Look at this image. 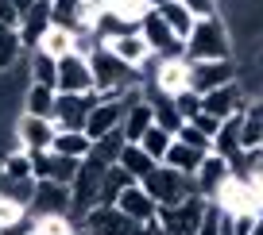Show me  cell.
Instances as JSON below:
<instances>
[{"instance_id":"cell-1","label":"cell","mask_w":263,"mask_h":235,"mask_svg":"<svg viewBox=\"0 0 263 235\" xmlns=\"http://www.w3.org/2000/svg\"><path fill=\"white\" fill-rule=\"evenodd\" d=\"M89 66H93V89H97L101 97H124L128 89L143 85V73L132 70L128 62H120L105 42L89 54Z\"/></svg>"},{"instance_id":"cell-2","label":"cell","mask_w":263,"mask_h":235,"mask_svg":"<svg viewBox=\"0 0 263 235\" xmlns=\"http://www.w3.org/2000/svg\"><path fill=\"white\" fill-rule=\"evenodd\" d=\"M186 58L190 62H205V58H232V39L221 16L197 19L194 31L186 35Z\"/></svg>"},{"instance_id":"cell-3","label":"cell","mask_w":263,"mask_h":235,"mask_svg":"<svg viewBox=\"0 0 263 235\" xmlns=\"http://www.w3.org/2000/svg\"><path fill=\"white\" fill-rule=\"evenodd\" d=\"M209 208H213V204H209L201 193H194V197H186L182 204H166V208H159L155 224H159L163 235H197V227L205 224Z\"/></svg>"},{"instance_id":"cell-4","label":"cell","mask_w":263,"mask_h":235,"mask_svg":"<svg viewBox=\"0 0 263 235\" xmlns=\"http://www.w3.org/2000/svg\"><path fill=\"white\" fill-rule=\"evenodd\" d=\"M140 185L147 189L151 197H155L159 208H166V204H182L186 197H194V193H197L194 174H182V170H174V166H166V162H159L155 170H151L147 178L140 181Z\"/></svg>"},{"instance_id":"cell-5","label":"cell","mask_w":263,"mask_h":235,"mask_svg":"<svg viewBox=\"0 0 263 235\" xmlns=\"http://www.w3.org/2000/svg\"><path fill=\"white\" fill-rule=\"evenodd\" d=\"M112 162H101V158H82L74 181H70V197H74V216L82 220L93 204H101V181H105V170Z\"/></svg>"},{"instance_id":"cell-6","label":"cell","mask_w":263,"mask_h":235,"mask_svg":"<svg viewBox=\"0 0 263 235\" xmlns=\"http://www.w3.org/2000/svg\"><path fill=\"white\" fill-rule=\"evenodd\" d=\"M213 204H217L221 216H248V212H263L259 189H255L248 178H240V174H232V178L221 185V193L213 197Z\"/></svg>"},{"instance_id":"cell-7","label":"cell","mask_w":263,"mask_h":235,"mask_svg":"<svg viewBox=\"0 0 263 235\" xmlns=\"http://www.w3.org/2000/svg\"><path fill=\"white\" fill-rule=\"evenodd\" d=\"M78 224L89 235H143V227H147L140 220H132L128 212H120L116 204H93Z\"/></svg>"},{"instance_id":"cell-8","label":"cell","mask_w":263,"mask_h":235,"mask_svg":"<svg viewBox=\"0 0 263 235\" xmlns=\"http://www.w3.org/2000/svg\"><path fill=\"white\" fill-rule=\"evenodd\" d=\"M31 216H74V197L66 181L35 178V197H31ZM78 220V216H74Z\"/></svg>"},{"instance_id":"cell-9","label":"cell","mask_w":263,"mask_h":235,"mask_svg":"<svg viewBox=\"0 0 263 235\" xmlns=\"http://www.w3.org/2000/svg\"><path fill=\"white\" fill-rule=\"evenodd\" d=\"M101 100V93H58L54 100V127H74V131H85V120H89L93 104Z\"/></svg>"},{"instance_id":"cell-10","label":"cell","mask_w":263,"mask_h":235,"mask_svg":"<svg viewBox=\"0 0 263 235\" xmlns=\"http://www.w3.org/2000/svg\"><path fill=\"white\" fill-rule=\"evenodd\" d=\"M105 47L112 50L120 62H128L132 70H147L151 62H155V50L147 47V39L140 35V27H128V31H120V35H108L105 39Z\"/></svg>"},{"instance_id":"cell-11","label":"cell","mask_w":263,"mask_h":235,"mask_svg":"<svg viewBox=\"0 0 263 235\" xmlns=\"http://www.w3.org/2000/svg\"><path fill=\"white\" fill-rule=\"evenodd\" d=\"M236 81V62L232 58H205V62H190V89L209 93L217 85Z\"/></svg>"},{"instance_id":"cell-12","label":"cell","mask_w":263,"mask_h":235,"mask_svg":"<svg viewBox=\"0 0 263 235\" xmlns=\"http://www.w3.org/2000/svg\"><path fill=\"white\" fill-rule=\"evenodd\" d=\"M54 120L50 116H31V112H24L16 120V143H20V151H27V154H35V151H50V143H54Z\"/></svg>"},{"instance_id":"cell-13","label":"cell","mask_w":263,"mask_h":235,"mask_svg":"<svg viewBox=\"0 0 263 235\" xmlns=\"http://www.w3.org/2000/svg\"><path fill=\"white\" fill-rule=\"evenodd\" d=\"M140 35L147 39V47L155 50L159 58H174V54H186V39H178V35L166 27V19L159 16L155 8L143 16V24H140Z\"/></svg>"},{"instance_id":"cell-14","label":"cell","mask_w":263,"mask_h":235,"mask_svg":"<svg viewBox=\"0 0 263 235\" xmlns=\"http://www.w3.org/2000/svg\"><path fill=\"white\" fill-rule=\"evenodd\" d=\"M58 93H93V66L85 54H66L58 58Z\"/></svg>"},{"instance_id":"cell-15","label":"cell","mask_w":263,"mask_h":235,"mask_svg":"<svg viewBox=\"0 0 263 235\" xmlns=\"http://www.w3.org/2000/svg\"><path fill=\"white\" fill-rule=\"evenodd\" d=\"M124 112H128V100L124 97H101L97 104H93L89 120H85V135L101 139V135H108V131H120Z\"/></svg>"},{"instance_id":"cell-16","label":"cell","mask_w":263,"mask_h":235,"mask_svg":"<svg viewBox=\"0 0 263 235\" xmlns=\"http://www.w3.org/2000/svg\"><path fill=\"white\" fill-rule=\"evenodd\" d=\"M232 178V166H229V158H221V154H213L209 151L205 158H201V166L194 170V185H197V193L205 197L209 204H213V197L221 193V185Z\"/></svg>"},{"instance_id":"cell-17","label":"cell","mask_w":263,"mask_h":235,"mask_svg":"<svg viewBox=\"0 0 263 235\" xmlns=\"http://www.w3.org/2000/svg\"><path fill=\"white\" fill-rule=\"evenodd\" d=\"M244 104H248V97H244V89H240L236 81H229V85H217V89L201 93V112L217 116V120H229V116L244 112Z\"/></svg>"},{"instance_id":"cell-18","label":"cell","mask_w":263,"mask_h":235,"mask_svg":"<svg viewBox=\"0 0 263 235\" xmlns=\"http://www.w3.org/2000/svg\"><path fill=\"white\" fill-rule=\"evenodd\" d=\"M78 158H66V154H58V151H35L31 154V170H35V178H50V181H74V174H78Z\"/></svg>"},{"instance_id":"cell-19","label":"cell","mask_w":263,"mask_h":235,"mask_svg":"<svg viewBox=\"0 0 263 235\" xmlns=\"http://www.w3.org/2000/svg\"><path fill=\"white\" fill-rule=\"evenodd\" d=\"M116 208L120 212H128L132 220H140V224H155V212H159V204H155V197L147 193V189L140 185V181H132L128 189H124L120 197H116Z\"/></svg>"},{"instance_id":"cell-20","label":"cell","mask_w":263,"mask_h":235,"mask_svg":"<svg viewBox=\"0 0 263 235\" xmlns=\"http://www.w3.org/2000/svg\"><path fill=\"white\" fill-rule=\"evenodd\" d=\"M50 24H54V16H50V0H31V4L20 12V39H24V47L31 50Z\"/></svg>"},{"instance_id":"cell-21","label":"cell","mask_w":263,"mask_h":235,"mask_svg":"<svg viewBox=\"0 0 263 235\" xmlns=\"http://www.w3.org/2000/svg\"><path fill=\"white\" fill-rule=\"evenodd\" d=\"M50 151H58V154H66V158H89V151H93V139L85 135V131H74V127H58L54 131V143H50Z\"/></svg>"},{"instance_id":"cell-22","label":"cell","mask_w":263,"mask_h":235,"mask_svg":"<svg viewBox=\"0 0 263 235\" xmlns=\"http://www.w3.org/2000/svg\"><path fill=\"white\" fill-rule=\"evenodd\" d=\"M31 50H43V54L50 58H66V54H74V31L62 24H50L47 31L39 35V42H35Z\"/></svg>"},{"instance_id":"cell-23","label":"cell","mask_w":263,"mask_h":235,"mask_svg":"<svg viewBox=\"0 0 263 235\" xmlns=\"http://www.w3.org/2000/svg\"><path fill=\"white\" fill-rule=\"evenodd\" d=\"M24 58H27V47L20 39V27H0V73L16 70Z\"/></svg>"},{"instance_id":"cell-24","label":"cell","mask_w":263,"mask_h":235,"mask_svg":"<svg viewBox=\"0 0 263 235\" xmlns=\"http://www.w3.org/2000/svg\"><path fill=\"white\" fill-rule=\"evenodd\" d=\"M116 166H124V170H128L136 181H143V178H147V174L155 170L159 162L151 158L147 151H143L140 143H124V151H120V158H116Z\"/></svg>"},{"instance_id":"cell-25","label":"cell","mask_w":263,"mask_h":235,"mask_svg":"<svg viewBox=\"0 0 263 235\" xmlns=\"http://www.w3.org/2000/svg\"><path fill=\"white\" fill-rule=\"evenodd\" d=\"M54 100H58V89L39 85V81H27V89H24V112H31V116H54Z\"/></svg>"},{"instance_id":"cell-26","label":"cell","mask_w":263,"mask_h":235,"mask_svg":"<svg viewBox=\"0 0 263 235\" xmlns=\"http://www.w3.org/2000/svg\"><path fill=\"white\" fill-rule=\"evenodd\" d=\"M155 12L166 19V27H171V31L178 35V39H186V35L194 31V24H197V16L186 8V4H182V0H166V4H159Z\"/></svg>"},{"instance_id":"cell-27","label":"cell","mask_w":263,"mask_h":235,"mask_svg":"<svg viewBox=\"0 0 263 235\" xmlns=\"http://www.w3.org/2000/svg\"><path fill=\"white\" fill-rule=\"evenodd\" d=\"M201 158H205V151H197V146H190V143H182L178 135H174V143H171V151L163 154V162L166 166H174V170H182V174H194L197 166H201Z\"/></svg>"},{"instance_id":"cell-28","label":"cell","mask_w":263,"mask_h":235,"mask_svg":"<svg viewBox=\"0 0 263 235\" xmlns=\"http://www.w3.org/2000/svg\"><path fill=\"white\" fill-rule=\"evenodd\" d=\"M240 151H244V146H240V112H236V116H229V120L221 123V131L213 135V154H221V158L232 162Z\"/></svg>"},{"instance_id":"cell-29","label":"cell","mask_w":263,"mask_h":235,"mask_svg":"<svg viewBox=\"0 0 263 235\" xmlns=\"http://www.w3.org/2000/svg\"><path fill=\"white\" fill-rule=\"evenodd\" d=\"M27 81H39V85H50V89H54V81H58V58L43 54V50H27Z\"/></svg>"},{"instance_id":"cell-30","label":"cell","mask_w":263,"mask_h":235,"mask_svg":"<svg viewBox=\"0 0 263 235\" xmlns=\"http://www.w3.org/2000/svg\"><path fill=\"white\" fill-rule=\"evenodd\" d=\"M151 8H155L151 0H108V12H112L124 27H140Z\"/></svg>"},{"instance_id":"cell-31","label":"cell","mask_w":263,"mask_h":235,"mask_svg":"<svg viewBox=\"0 0 263 235\" xmlns=\"http://www.w3.org/2000/svg\"><path fill=\"white\" fill-rule=\"evenodd\" d=\"M132 181H136V178H132L124 166H116V162H112V166L105 170V181H101V204H112L116 197H120L124 189L132 185Z\"/></svg>"},{"instance_id":"cell-32","label":"cell","mask_w":263,"mask_h":235,"mask_svg":"<svg viewBox=\"0 0 263 235\" xmlns=\"http://www.w3.org/2000/svg\"><path fill=\"white\" fill-rule=\"evenodd\" d=\"M74 216H31V235H74Z\"/></svg>"},{"instance_id":"cell-33","label":"cell","mask_w":263,"mask_h":235,"mask_svg":"<svg viewBox=\"0 0 263 235\" xmlns=\"http://www.w3.org/2000/svg\"><path fill=\"white\" fill-rule=\"evenodd\" d=\"M171 143H174V131H166V127H159V123H151L147 131H143V139H140V146L155 158V162H163V154L171 151Z\"/></svg>"},{"instance_id":"cell-34","label":"cell","mask_w":263,"mask_h":235,"mask_svg":"<svg viewBox=\"0 0 263 235\" xmlns=\"http://www.w3.org/2000/svg\"><path fill=\"white\" fill-rule=\"evenodd\" d=\"M0 193L8 197V201L24 204V208H31V197H35V178H4V174H0Z\"/></svg>"},{"instance_id":"cell-35","label":"cell","mask_w":263,"mask_h":235,"mask_svg":"<svg viewBox=\"0 0 263 235\" xmlns=\"http://www.w3.org/2000/svg\"><path fill=\"white\" fill-rule=\"evenodd\" d=\"M124 131H108V135H101V139H93V151H89V158H101V162H116L120 158V151H124Z\"/></svg>"},{"instance_id":"cell-36","label":"cell","mask_w":263,"mask_h":235,"mask_svg":"<svg viewBox=\"0 0 263 235\" xmlns=\"http://www.w3.org/2000/svg\"><path fill=\"white\" fill-rule=\"evenodd\" d=\"M0 174H4V178H35V170H31V154H27V151L0 154Z\"/></svg>"},{"instance_id":"cell-37","label":"cell","mask_w":263,"mask_h":235,"mask_svg":"<svg viewBox=\"0 0 263 235\" xmlns=\"http://www.w3.org/2000/svg\"><path fill=\"white\" fill-rule=\"evenodd\" d=\"M78 8H82V0H50V16H54V24L70 27V31H74V24H78Z\"/></svg>"},{"instance_id":"cell-38","label":"cell","mask_w":263,"mask_h":235,"mask_svg":"<svg viewBox=\"0 0 263 235\" xmlns=\"http://www.w3.org/2000/svg\"><path fill=\"white\" fill-rule=\"evenodd\" d=\"M174 108H178L182 123H186V120H194V116L201 112V93H194V89H182V93H174Z\"/></svg>"},{"instance_id":"cell-39","label":"cell","mask_w":263,"mask_h":235,"mask_svg":"<svg viewBox=\"0 0 263 235\" xmlns=\"http://www.w3.org/2000/svg\"><path fill=\"white\" fill-rule=\"evenodd\" d=\"M174 135H178L182 139V143H190V146H197V151H213V139H209V135H201V131H197L194 127V123H182V127L178 131H174Z\"/></svg>"},{"instance_id":"cell-40","label":"cell","mask_w":263,"mask_h":235,"mask_svg":"<svg viewBox=\"0 0 263 235\" xmlns=\"http://www.w3.org/2000/svg\"><path fill=\"white\" fill-rule=\"evenodd\" d=\"M24 216H27V208H24V204L8 201V197L0 193V227H8V224H16V220H24Z\"/></svg>"},{"instance_id":"cell-41","label":"cell","mask_w":263,"mask_h":235,"mask_svg":"<svg viewBox=\"0 0 263 235\" xmlns=\"http://www.w3.org/2000/svg\"><path fill=\"white\" fill-rule=\"evenodd\" d=\"M186 123H194V127L201 131V135H209V139H213L217 131H221V123H224V120H217V116H209V112H197L194 120H186Z\"/></svg>"},{"instance_id":"cell-42","label":"cell","mask_w":263,"mask_h":235,"mask_svg":"<svg viewBox=\"0 0 263 235\" xmlns=\"http://www.w3.org/2000/svg\"><path fill=\"white\" fill-rule=\"evenodd\" d=\"M0 27H20V8H16V0H0Z\"/></svg>"},{"instance_id":"cell-43","label":"cell","mask_w":263,"mask_h":235,"mask_svg":"<svg viewBox=\"0 0 263 235\" xmlns=\"http://www.w3.org/2000/svg\"><path fill=\"white\" fill-rule=\"evenodd\" d=\"M190 12H194L197 19H205V16H217V0H182Z\"/></svg>"},{"instance_id":"cell-44","label":"cell","mask_w":263,"mask_h":235,"mask_svg":"<svg viewBox=\"0 0 263 235\" xmlns=\"http://www.w3.org/2000/svg\"><path fill=\"white\" fill-rule=\"evenodd\" d=\"M0 235H31V212H27L24 220H16V224L0 227Z\"/></svg>"},{"instance_id":"cell-45","label":"cell","mask_w":263,"mask_h":235,"mask_svg":"<svg viewBox=\"0 0 263 235\" xmlns=\"http://www.w3.org/2000/svg\"><path fill=\"white\" fill-rule=\"evenodd\" d=\"M248 235H263V212L255 216V224H252V231H248Z\"/></svg>"},{"instance_id":"cell-46","label":"cell","mask_w":263,"mask_h":235,"mask_svg":"<svg viewBox=\"0 0 263 235\" xmlns=\"http://www.w3.org/2000/svg\"><path fill=\"white\" fill-rule=\"evenodd\" d=\"M143 235H163V231H159V224H147V227H143Z\"/></svg>"},{"instance_id":"cell-47","label":"cell","mask_w":263,"mask_h":235,"mask_svg":"<svg viewBox=\"0 0 263 235\" xmlns=\"http://www.w3.org/2000/svg\"><path fill=\"white\" fill-rule=\"evenodd\" d=\"M27 4H31V0H16V8H20V12H24V8H27Z\"/></svg>"},{"instance_id":"cell-48","label":"cell","mask_w":263,"mask_h":235,"mask_svg":"<svg viewBox=\"0 0 263 235\" xmlns=\"http://www.w3.org/2000/svg\"><path fill=\"white\" fill-rule=\"evenodd\" d=\"M74 235H89V231H85V227H82V224H78V231H74Z\"/></svg>"},{"instance_id":"cell-49","label":"cell","mask_w":263,"mask_h":235,"mask_svg":"<svg viewBox=\"0 0 263 235\" xmlns=\"http://www.w3.org/2000/svg\"><path fill=\"white\" fill-rule=\"evenodd\" d=\"M259 100H263V97H259Z\"/></svg>"}]
</instances>
